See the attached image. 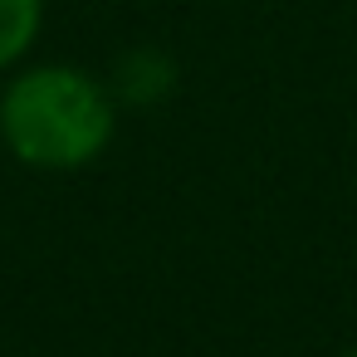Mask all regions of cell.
Segmentation results:
<instances>
[{"label":"cell","mask_w":357,"mask_h":357,"mask_svg":"<svg viewBox=\"0 0 357 357\" xmlns=\"http://www.w3.org/2000/svg\"><path fill=\"white\" fill-rule=\"evenodd\" d=\"M45 0H0V69L15 64L40 35Z\"/></svg>","instance_id":"2"},{"label":"cell","mask_w":357,"mask_h":357,"mask_svg":"<svg viewBox=\"0 0 357 357\" xmlns=\"http://www.w3.org/2000/svg\"><path fill=\"white\" fill-rule=\"evenodd\" d=\"M342 357H357V352H342Z\"/></svg>","instance_id":"3"},{"label":"cell","mask_w":357,"mask_h":357,"mask_svg":"<svg viewBox=\"0 0 357 357\" xmlns=\"http://www.w3.org/2000/svg\"><path fill=\"white\" fill-rule=\"evenodd\" d=\"M0 132L25 167L74 172L108 147L113 103L79 69H64V64L30 69L0 98Z\"/></svg>","instance_id":"1"}]
</instances>
